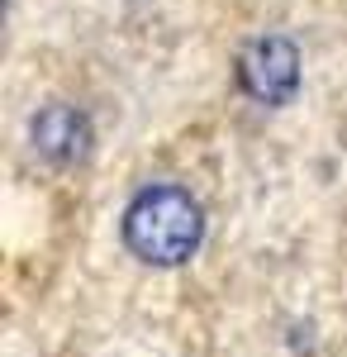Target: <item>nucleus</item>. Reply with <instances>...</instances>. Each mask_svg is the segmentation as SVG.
Masks as SVG:
<instances>
[{
  "label": "nucleus",
  "instance_id": "obj_1",
  "mask_svg": "<svg viewBox=\"0 0 347 357\" xmlns=\"http://www.w3.org/2000/svg\"><path fill=\"white\" fill-rule=\"evenodd\" d=\"M205 234V215H200V200L186 186H143L124 210V243L138 262L148 267H176L186 262L190 252L200 248Z\"/></svg>",
  "mask_w": 347,
  "mask_h": 357
},
{
  "label": "nucleus",
  "instance_id": "obj_2",
  "mask_svg": "<svg viewBox=\"0 0 347 357\" xmlns=\"http://www.w3.org/2000/svg\"><path fill=\"white\" fill-rule=\"evenodd\" d=\"M238 82L252 100H267V105H286L300 86V53H295L291 38L267 33L257 43H247L238 57Z\"/></svg>",
  "mask_w": 347,
  "mask_h": 357
},
{
  "label": "nucleus",
  "instance_id": "obj_3",
  "mask_svg": "<svg viewBox=\"0 0 347 357\" xmlns=\"http://www.w3.org/2000/svg\"><path fill=\"white\" fill-rule=\"evenodd\" d=\"M33 138L53 158H81V148H86V119L77 110H67V105H53V110H43L33 119Z\"/></svg>",
  "mask_w": 347,
  "mask_h": 357
}]
</instances>
